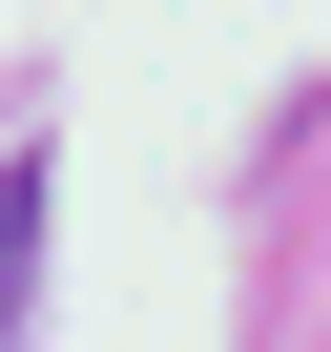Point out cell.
<instances>
[{"mask_svg": "<svg viewBox=\"0 0 331 352\" xmlns=\"http://www.w3.org/2000/svg\"><path fill=\"white\" fill-rule=\"evenodd\" d=\"M21 311H42V145L0 166V352H21Z\"/></svg>", "mask_w": 331, "mask_h": 352, "instance_id": "1", "label": "cell"}]
</instances>
